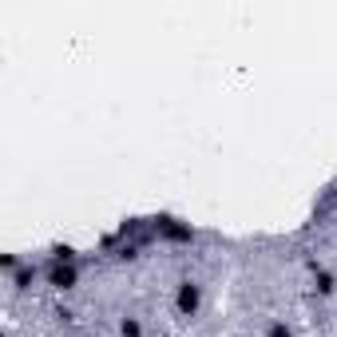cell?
Wrapping results in <instances>:
<instances>
[{
	"label": "cell",
	"instance_id": "obj_2",
	"mask_svg": "<svg viewBox=\"0 0 337 337\" xmlns=\"http://www.w3.org/2000/svg\"><path fill=\"white\" fill-rule=\"evenodd\" d=\"M270 337H290V329H282V325H274V329H270Z\"/></svg>",
	"mask_w": 337,
	"mask_h": 337
},
{
	"label": "cell",
	"instance_id": "obj_1",
	"mask_svg": "<svg viewBox=\"0 0 337 337\" xmlns=\"http://www.w3.org/2000/svg\"><path fill=\"white\" fill-rule=\"evenodd\" d=\"M195 306H199V290H195V286H183V293H179V309H183V313H195Z\"/></svg>",
	"mask_w": 337,
	"mask_h": 337
}]
</instances>
